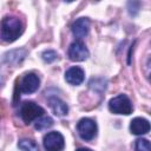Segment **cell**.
I'll return each instance as SVG.
<instances>
[{
  "mask_svg": "<svg viewBox=\"0 0 151 151\" xmlns=\"http://www.w3.org/2000/svg\"><path fill=\"white\" fill-rule=\"evenodd\" d=\"M22 31V24L17 17H5L0 24V38L6 42H13L17 40Z\"/></svg>",
  "mask_w": 151,
  "mask_h": 151,
  "instance_id": "obj_1",
  "label": "cell"
},
{
  "mask_svg": "<svg viewBox=\"0 0 151 151\" xmlns=\"http://www.w3.org/2000/svg\"><path fill=\"white\" fill-rule=\"evenodd\" d=\"M109 109L117 114H130L132 112V104L126 94H118L110 100Z\"/></svg>",
  "mask_w": 151,
  "mask_h": 151,
  "instance_id": "obj_2",
  "label": "cell"
},
{
  "mask_svg": "<svg viewBox=\"0 0 151 151\" xmlns=\"http://www.w3.org/2000/svg\"><path fill=\"white\" fill-rule=\"evenodd\" d=\"M44 113V109L35 104L34 101H25L20 107V116L26 124H29L32 120L41 117Z\"/></svg>",
  "mask_w": 151,
  "mask_h": 151,
  "instance_id": "obj_3",
  "label": "cell"
},
{
  "mask_svg": "<svg viewBox=\"0 0 151 151\" xmlns=\"http://www.w3.org/2000/svg\"><path fill=\"white\" fill-rule=\"evenodd\" d=\"M77 131L81 139L92 140L97 134V124L91 118H81L77 124Z\"/></svg>",
  "mask_w": 151,
  "mask_h": 151,
  "instance_id": "obj_4",
  "label": "cell"
},
{
  "mask_svg": "<svg viewBox=\"0 0 151 151\" xmlns=\"http://www.w3.org/2000/svg\"><path fill=\"white\" fill-rule=\"evenodd\" d=\"M40 86V79L35 73H26L19 81L18 90L21 93H33L35 92Z\"/></svg>",
  "mask_w": 151,
  "mask_h": 151,
  "instance_id": "obj_5",
  "label": "cell"
},
{
  "mask_svg": "<svg viewBox=\"0 0 151 151\" xmlns=\"http://www.w3.org/2000/svg\"><path fill=\"white\" fill-rule=\"evenodd\" d=\"M44 147L46 151H63L65 147V140L60 132L52 131L44 137Z\"/></svg>",
  "mask_w": 151,
  "mask_h": 151,
  "instance_id": "obj_6",
  "label": "cell"
},
{
  "mask_svg": "<svg viewBox=\"0 0 151 151\" xmlns=\"http://www.w3.org/2000/svg\"><path fill=\"white\" fill-rule=\"evenodd\" d=\"M88 50L81 41H74L68 47V58L72 61H83L88 57Z\"/></svg>",
  "mask_w": 151,
  "mask_h": 151,
  "instance_id": "obj_7",
  "label": "cell"
},
{
  "mask_svg": "<svg viewBox=\"0 0 151 151\" xmlns=\"http://www.w3.org/2000/svg\"><path fill=\"white\" fill-rule=\"evenodd\" d=\"M90 31V20L87 18H79L72 25V33L76 38H85Z\"/></svg>",
  "mask_w": 151,
  "mask_h": 151,
  "instance_id": "obj_8",
  "label": "cell"
},
{
  "mask_svg": "<svg viewBox=\"0 0 151 151\" xmlns=\"http://www.w3.org/2000/svg\"><path fill=\"white\" fill-rule=\"evenodd\" d=\"M84 78H85L84 70L79 66H73V67L68 68L65 73V79L71 85H76V86L80 85L84 81Z\"/></svg>",
  "mask_w": 151,
  "mask_h": 151,
  "instance_id": "obj_9",
  "label": "cell"
},
{
  "mask_svg": "<svg viewBox=\"0 0 151 151\" xmlns=\"http://www.w3.org/2000/svg\"><path fill=\"white\" fill-rule=\"evenodd\" d=\"M130 130L133 134H145L150 131V123L140 117H137L131 120Z\"/></svg>",
  "mask_w": 151,
  "mask_h": 151,
  "instance_id": "obj_10",
  "label": "cell"
},
{
  "mask_svg": "<svg viewBox=\"0 0 151 151\" xmlns=\"http://www.w3.org/2000/svg\"><path fill=\"white\" fill-rule=\"evenodd\" d=\"M26 57V51L18 48V50H12L7 53L4 54V61L8 65H18L20 64Z\"/></svg>",
  "mask_w": 151,
  "mask_h": 151,
  "instance_id": "obj_11",
  "label": "cell"
},
{
  "mask_svg": "<svg viewBox=\"0 0 151 151\" xmlns=\"http://www.w3.org/2000/svg\"><path fill=\"white\" fill-rule=\"evenodd\" d=\"M48 104H50L52 111L57 116L63 117V116H66L67 112H68V106L61 99H59L57 97H50L48 98Z\"/></svg>",
  "mask_w": 151,
  "mask_h": 151,
  "instance_id": "obj_12",
  "label": "cell"
},
{
  "mask_svg": "<svg viewBox=\"0 0 151 151\" xmlns=\"http://www.w3.org/2000/svg\"><path fill=\"white\" fill-rule=\"evenodd\" d=\"M18 146H19V149H20L21 151H39L38 144H37L34 140L27 139V138L19 140Z\"/></svg>",
  "mask_w": 151,
  "mask_h": 151,
  "instance_id": "obj_13",
  "label": "cell"
},
{
  "mask_svg": "<svg viewBox=\"0 0 151 151\" xmlns=\"http://www.w3.org/2000/svg\"><path fill=\"white\" fill-rule=\"evenodd\" d=\"M52 125H53V119H52L51 117H41V118H39V119L35 122V124H34L35 129L39 130V131L47 130V129H50Z\"/></svg>",
  "mask_w": 151,
  "mask_h": 151,
  "instance_id": "obj_14",
  "label": "cell"
},
{
  "mask_svg": "<svg viewBox=\"0 0 151 151\" xmlns=\"http://www.w3.org/2000/svg\"><path fill=\"white\" fill-rule=\"evenodd\" d=\"M134 149L136 151H151V145L147 139L139 138L134 143Z\"/></svg>",
  "mask_w": 151,
  "mask_h": 151,
  "instance_id": "obj_15",
  "label": "cell"
},
{
  "mask_svg": "<svg viewBox=\"0 0 151 151\" xmlns=\"http://www.w3.org/2000/svg\"><path fill=\"white\" fill-rule=\"evenodd\" d=\"M57 53L54 52V51H52V50H47V51H44L42 52V54H41V58H42V60L44 61H46V63H52V61H54L55 59H57Z\"/></svg>",
  "mask_w": 151,
  "mask_h": 151,
  "instance_id": "obj_16",
  "label": "cell"
},
{
  "mask_svg": "<svg viewBox=\"0 0 151 151\" xmlns=\"http://www.w3.org/2000/svg\"><path fill=\"white\" fill-rule=\"evenodd\" d=\"M77 151H92L91 149H87V147H80V149H78Z\"/></svg>",
  "mask_w": 151,
  "mask_h": 151,
  "instance_id": "obj_17",
  "label": "cell"
},
{
  "mask_svg": "<svg viewBox=\"0 0 151 151\" xmlns=\"http://www.w3.org/2000/svg\"><path fill=\"white\" fill-rule=\"evenodd\" d=\"M2 81H4V79H2V76H0V85L2 84Z\"/></svg>",
  "mask_w": 151,
  "mask_h": 151,
  "instance_id": "obj_18",
  "label": "cell"
}]
</instances>
